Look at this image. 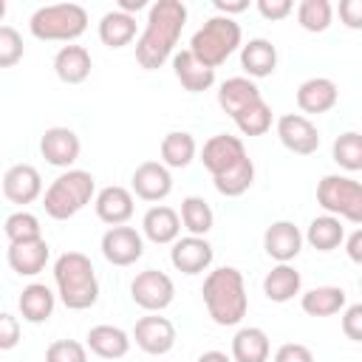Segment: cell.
Here are the masks:
<instances>
[{
	"label": "cell",
	"instance_id": "1",
	"mask_svg": "<svg viewBox=\"0 0 362 362\" xmlns=\"http://www.w3.org/2000/svg\"><path fill=\"white\" fill-rule=\"evenodd\" d=\"M187 23V6L181 0H156L147 11L141 37L136 40V59L144 71L161 68L178 45V37Z\"/></svg>",
	"mask_w": 362,
	"mask_h": 362
},
{
	"label": "cell",
	"instance_id": "2",
	"mask_svg": "<svg viewBox=\"0 0 362 362\" xmlns=\"http://www.w3.org/2000/svg\"><path fill=\"white\" fill-rule=\"evenodd\" d=\"M201 294H204V305H206V314L212 317V322L238 325L246 317V308H249L246 283H243V274L235 266L212 269L204 277Z\"/></svg>",
	"mask_w": 362,
	"mask_h": 362
},
{
	"label": "cell",
	"instance_id": "3",
	"mask_svg": "<svg viewBox=\"0 0 362 362\" xmlns=\"http://www.w3.org/2000/svg\"><path fill=\"white\" fill-rule=\"evenodd\" d=\"M54 283L62 305L71 311H85L99 300L96 269L82 252H65L54 260Z\"/></svg>",
	"mask_w": 362,
	"mask_h": 362
},
{
	"label": "cell",
	"instance_id": "4",
	"mask_svg": "<svg viewBox=\"0 0 362 362\" xmlns=\"http://www.w3.org/2000/svg\"><path fill=\"white\" fill-rule=\"evenodd\" d=\"M93 192H96V178L88 170H65L51 181V187L42 195L45 215L54 221H68L90 204Z\"/></svg>",
	"mask_w": 362,
	"mask_h": 362
},
{
	"label": "cell",
	"instance_id": "5",
	"mask_svg": "<svg viewBox=\"0 0 362 362\" xmlns=\"http://www.w3.org/2000/svg\"><path fill=\"white\" fill-rule=\"evenodd\" d=\"M88 28V11L79 3H54L31 14L28 31L45 42H74Z\"/></svg>",
	"mask_w": 362,
	"mask_h": 362
},
{
	"label": "cell",
	"instance_id": "6",
	"mask_svg": "<svg viewBox=\"0 0 362 362\" xmlns=\"http://www.w3.org/2000/svg\"><path fill=\"white\" fill-rule=\"evenodd\" d=\"M240 45V25L232 17L215 14L209 17L189 40V51L209 68L223 65Z\"/></svg>",
	"mask_w": 362,
	"mask_h": 362
},
{
	"label": "cell",
	"instance_id": "7",
	"mask_svg": "<svg viewBox=\"0 0 362 362\" xmlns=\"http://www.w3.org/2000/svg\"><path fill=\"white\" fill-rule=\"evenodd\" d=\"M317 204L337 218L362 226V184L348 175H325L317 184Z\"/></svg>",
	"mask_w": 362,
	"mask_h": 362
},
{
	"label": "cell",
	"instance_id": "8",
	"mask_svg": "<svg viewBox=\"0 0 362 362\" xmlns=\"http://www.w3.org/2000/svg\"><path fill=\"white\" fill-rule=\"evenodd\" d=\"M130 297H133V303H136L139 308L158 314V311H164V308L173 303L175 286H173L170 274H164V272H158V269H144V272H139V274L133 277V283H130Z\"/></svg>",
	"mask_w": 362,
	"mask_h": 362
},
{
	"label": "cell",
	"instance_id": "9",
	"mask_svg": "<svg viewBox=\"0 0 362 362\" xmlns=\"http://www.w3.org/2000/svg\"><path fill=\"white\" fill-rule=\"evenodd\" d=\"M277 139L294 156H311L320 147V130L303 113H283L277 119Z\"/></svg>",
	"mask_w": 362,
	"mask_h": 362
},
{
	"label": "cell",
	"instance_id": "10",
	"mask_svg": "<svg viewBox=\"0 0 362 362\" xmlns=\"http://www.w3.org/2000/svg\"><path fill=\"white\" fill-rule=\"evenodd\" d=\"M102 255L113 266H133L144 255V238L133 226H110L102 235Z\"/></svg>",
	"mask_w": 362,
	"mask_h": 362
},
{
	"label": "cell",
	"instance_id": "11",
	"mask_svg": "<svg viewBox=\"0 0 362 362\" xmlns=\"http://www.w3.org/2000/svg\"><path fill=\"white\" fill-rule=\"evenodd\" d=\"M246 158V147L238 136H229V133H218L212 139L204 141V150H201V161L204 167L209 170V175H221L232 167H238L240 161Z\"/></svg>",
	"mask_w": 362,
	"mask_h": 362
},
{
	"label": "cell",
	"instance_id": "12",
	"mask_svg": "<svg viewBox=\"0 0 362 362\" xmlns=\"http://www.w3.org/2000/svg\"><path fill=\"white\" fill-rule=\"evenodd\" d=\"M133 339H136V345H139L144 354L161 356V354H170L173 345H175V325H173L167 317L147 314V317L136 320Z\"/></svg>",
	"mask_w": 362,
	"mask_h": 362
},
{
	"label": "cell",
	"instance_id": "13",
	"mask_svg": "<svg viewBox=\"0 0 362 362\" xmlns=\"http://www.w3.org/2000/svg\"><path fill=\"white\" fill-rule=\"evenodd\" d=\"M79 136L71 127H48L40 139V153L51 167H62V170H74L76 158H79Z\"/></svg>",
	"mask_w": 362,
	"mask_h": 362
},
{
	"label": "cell",
	"instance_id": "14",
	"mask_svg": "<svg viewBox=\"0 0 362 362\" xmlns=\"http://www.w3.org/2000/svg\"><path fill=\"white\" fill-rule=\"evenodd\" d=\"M212 243L206 238H198V235H187V238H178L170 249V263L184 272V274H201L212 266Z\"/></svg>",
	"mask_w": 362,
	"mask_h": 362
},
{
	"label": "cell",
	"instance_id": "15",
	"mask_svg": "<svg viewBox=\"0 0 362 362\" xmlns=\"http://www.w3.org/2000/svg\"><path fill=\"white\" fill-rule=\"evenodd\" d=\"M133 192L136 198L141 201H164L170 192H173V175H170V167L161 164V161H141L136 170H133Z\"/></svg>",
	"mask_w": 362,
	"mask_h": 362
},
{
	"label": "cell",
	"instance_id": "16",
	"mask_svg": "<svg viewBox=\"0 0 362 362\" xmlns=\"http://www.w3.org/2000/svg\"><path fill=\"white\" fill-rule=\"evenodd\" d=\"M303 232L291 223V221H274L266 232H263V249L272 260L277 263H291L300 249H303Z\"/></svg>",
	"mask_w": 362,
	"mask_h": 362
},
{
	"label": "cell",
	"instance_id": "17",
	"mask_svg": "<svg viewBox=\"0 0 362 362\" xmlns=\"http://www.w3.org/2000/svg\"><path fill=\"white\" fill-rule=\"evenodd\" d=\"M3 195L11 204H31L42 195V178L31 164H14L3 175Z\"/></svg>",
	"mask_w": 362,
	"mask_h": 362
},
{
	"label": "cell",
	"instance_id": "18",
	"mask_svg": "<svg viewBox=\"0 0 362 362\" xmlns=\"http://www.w3.org/2000/svg\"><path fill=\"white\" fill-rule=\"evenodd\" d=\"M51 257V249L45 243V238H37V240H20V243H8V252H6V260L11 266V272H17L20 277H34L45 269Z\"/></svg>",
	"mask_w": 362,
	"mask_h": 362
},
{
	"label": "cell",
	"instance_id": "19",
	"mask_svg": "<svg viewBox=\"0 0 362 362\" xmlns=\"http://www.w3.org/2000/svg\"><path fill=\"white\" fill-rule=\"evenodd\" d=\"M96 218L102 223H110V226H124L130 218H133V192L113 184V187H105L96 192Z\"/></svg>",
	"mask_w": 362,
	"mask_h": 362
},
{
	"label": "cell",
	"instance_id": "20",
	"mask_svg": "<svg viewBox=\"0 0 362 362\" xmlns=\"http://www.w3.org/2000/svg\"><path fill=\"white\" fill-rule=\"evenodd\" d=\"M339 99V88L328 76H311L297 88V107L303 113H328Z\"/></svg>",
	"mask_w": 362,
	"mask_h": 362
},
{
	"label": "cell",
	"instance_id": "21",
	"mask_svg": "<svg viewBox=\"0 0 362 362\" xmlns=\"http://www.w3.org/2000/svg\"><path fill=\"white\" fill-rule=\"evenodd\" d=\"M173 71H175V79L181 82V88L189 93H201V90H209L215 85V68L204 65L189 48L178 51L173 57Z\"/></svg>",
	"mask_w": 362,
	"mask_h": 362
},
{
	"label": "cell",
	"instance_id": "22",
	"mask_svg": "<svg viewBox=\"0 0 362 362\" xmlns=\"http://www.w3.org/2000/svg\"><path fill=\"white\" fill-rule=\"evenodd\" d=\"M141 232L147 240L164 246V243H175L181 235V215L173 206H150L141 218Z\"/></svg>",
	"mask_w": 362,
	"mask_h": 362
},
{
	"label": "cell",
	"instance_id": "23",
	"mask_svg": "<svg viewBox=\"0 0 362 362\" xmlns=\"http://www.w3.org/2000/svg\"><path fill=\"white\" fill-rule=\"evenodd\" d=\"M260 99H263V96H260V88H257L255 79H249V76H229L226 82H221V90H218V105H221V110L229 113L232 119H235L240 110H246L249 105L260 102Z\"/></svg>",
	"mask_w": 362,
	"mask_h": 362
},
{
	"label": "cell",
	"instance_id": "24",
	"mask_svg": "<svg viewBox=\"0 0 362 362\" xmlns=\"http://www.w3.org/2000/svg\"><path fill=\"white\" fill-rule=\"evenodd\" d=\"M85 342H88V348H90L99 359H122V356H127L133 339H130V334H127L124 328L105 322V325H93V328L88 331Z\"/></svg>",
	"mask_w": 362,
	"mask_h": 362
},
{
	"label": "cell",
	"instance_id": "25",
	"mask_svg": "<svg viewBox=\"0 0 362 362\" xmlns=\"http://www.w3.org/2000/svg\"><path fill=\"white\" fill-rule=\"evenodd\" d=\"M93 59L88 54V48L82 45H62L54 57V74L65 82V85H79L90 76Z\"/></svg>",
	"mask_w": 362,
	"mask_h": 362
},
{
	"label": "cell",
	"instance_id": "26",
	"mask_svg": "<svg viewBox=\"0 0 362 362\" xmlns=\"http://www.w3.org/2000/svg\"><path fill=\"white\" fill-rule=\"evenodd\" d=\"M240 68L249 74V79L272 76L274 68H277V48L269 40H263V37L249 40L240 48Z\"/></svg>",
	"mask_w": 362,
	"mask_h": 362
},
{
	"label": "cell",
	"instance_id": "27",
	"mask_svg": "<svg viewBox=\"0 0 362 362\" xmlns=\"http://www.w3.org/2000/svg\"><path fill=\"white\" fill-rule=\"evenodd\" d=\"M17 305H20L23 320H28V322L40 325V322H45V320L54 314L57 294H54V291H51L45 283H28V286L20 291Z\"/></svg>",
	"mask_w": 362,
	"mask_h": 362
},
{
	"label": "cell",
	"instance_id": "28",
	"mask_svg": "<svg viewBox=\"0 0 362 362\" xmlns=\"http://www.w3.org/2000/svg\"><path fill=\"white\" fill-rule=\"evenodd\" d=\"M272 342L263 328L246 325L232 337V362H269Z\"/></svg>",
	"mask_w": 362,
	"mask_h": 362
},
{
	"label": "cell",
	"instance_id": "29",
	"mask_svg": "<svg viewBox=\"0 0 362 362\" xmlns=\"http://www.w3.org/2000/svg\"><path fill=\"white\" fill-rule=\"evenodd\" d=\"M303 277L291 263H277L266 277H263V294L272 303H288L294 294H300Z\"/></svg>",
	"mask_w": 362,
	"mask_h": 362
},
{
	"label": "cell",
	"instance_id": "30",
	"mask_svg": "<svg viewBox=\"0 0 362 362\" xmlns=\"http://www.w3.org/2000/svg\"><path fill=\"white\" fill-rule=\"evenodd\" d=\"M133 37H136V17L133 14L113 8L99 20V40L107 48H124L127 42H133Z\"/></svg>",
	"mask_w": 362,
	"mask_h": 362
},
{
	"label": "cell",
	"instance_id": "31",
	"mask_svg": "<svg viewBox=\"0 0 362 362\" xmlns=\"http://www.w3.org/2000/svg\"><path fill=\"white\" fill-rule=\"evenodd\" d=\"M300 305L308 317H331L345 308V291L339 286H317L300 297Z\"/></svg>",
	"mask_w": 362,
	"mask_h": 362
},
{
	"label": "cell",
	"instance_id": "32",
	"mask_svg": "<svg viewBox=\"0 0 362 362\" xmlns=\"http://www.w3.org/2000/svg\"><path fill=\"white\" fill-rule=\"evenodd\" d=\"M195 153H198V144L187 130H170L161 139V164H167L170 170L187 167L195 158Z\"/></svg>",
	"mask_w": 362,
	"mask_h": 362
},
{
	"label": "cell",
	"instance_id": "33",
	"mask_svg": "<svg viewBox=\"0 0 362 362\" xmlns=\"http://www.w3.org/2000/svg\"><path fill=\"white\" fill-rule=\"evenodd\" d=\"M305 240L317 249V252H334L342 240H345V229H342V221L337 215H317L308 229H305Z\"/></svg>",
	"mask_w": 362,
	"mask_h": 362
},
{
	"label": "cell",
	"instance_id": "34",
	"mask_svg": "<svg viewBox=\"0 0 362 362\" xmlns=\"http://www.w3.org/2000/svg\"><path fill=\"white\" fill-rule=\"evenodd\" d=\"M181 223H184V229L189 235L206 238V232L215 223V212H212V206L201 195H187L181 201Z\"/></svg>",
	"mask_w": 362,
	"mask_h": 362
},
{
	"label": "cell",
	"instance_id": "35",
	"mask_svg": "<svg viewBox=\"0 0 362 362\" xmlns=\"http://www.w3.org/2000/svg\"><path fill=\"white\" fill-rule=\"evenodd\" d=\"M252 181H255V164H252L249 156H246L238 167H232V170H226V173H221V175L212 178L215 189H218L221 195H226V198L243 195V192L252 187Z\"/></svg>",
	"mask_w": 362,
	"mask_h": 362
},
{
	"label": "cell",
	"instance_id": "36",
	"mask_svg": "<svg viewBox=\"0 0 362 362\" xmlns=\"http://www.w3.org/2000/svg\"><path fill=\"white\" fill-rule=\"evenodd\" d=\"M334 20V6L328 0H303L297 6V23L300 28L311 31V34H320L331 25Z\"/></svg>",
	"mask_w": 362,
	"mask_h": 362
},
{
	"label": "cell",
	"instance_id": "37",
	"mask_svg": "<svg viewBox=\"0 0 362 362\" xmlns=\"http://www.w3.org/2000/svg\"><path fill=\"white\" fill-rule=\"evenodd\" d=\"M331 156H334V161H337L342 170H348V173L362 170V133L348 130V133L337 136V141H334V147H331Z\"/></svg>",
	"mask_w": 362,
	"mask_h": 362
},
{
	"label": "cell",
	"instance_id": "38",
	"mask_svg": "<svg viewBox=\"0 0 362 362\" xmlns=\"http://www.w3.org/2000/svg\"><path fill=\"white\" fill-rule=\"evenodd\" d=\"M235 124H238V130H240L243 136H263V133H269V127H272V107L260 99V102L249 105L246 110H240V113L235 116Z\"/></svg>",
	"mask_w": 362,
	"mask_h": 362
},
{
	"label": "cell",
	"instance_id": "39",
	"mask_svg": "<svg viewBox=\"0 0 362 362\" xmlns=\"http://www.w3.org/2000/svg\"><path fill=\"white\" fill-rule=\"evenodd\" d=\"M3 232L8 238V243H20V240H37L42 238V229H40V221L37 215L20 209V212H11L3 223Z\"/></svg>",
	"mask_w": 362,
	"mask_h": 362
},
{
	"label": "cell",
	"instance_id": "40",
	"mask_svg": "<svg viewBox=\"0 0 362 362\" xmlns=\"http://www.w3.org/2000/svg\"><path fill=\"white\" fill-rule=\"evenodd\" d=\"M45 362H88V351L76 339H57L45 348Z\"/></svg>",
	"mask_w": 362,
	"mask_h": 362
},
{
	"label": "cell",
	"instance_id": "41",
	"mask_svg": "<svg viewBox=\"0 0 362 362\" xmlns=\"http://www.w3.org/2000/svg\"><path fill=\"white\" fill-rule=\"evenodd\" d=\"M23 59V37L11 25H0V68H11Z\"/></svg>",
	"mask_w": 362,
	"mask_h": 362
},
{
	"label": "cell",
	"instance_id": "42",
	"mask_svg": "<svg viewBox=\"0 0 362 362\" xmlns=\"http://www.w3.org/2000/svg\"><path fill=\"white\" fill-rule=\"evenodd\" d=\"M342 334L354 342H362V303H354L342 314Z\"/></svg>",
	"mask_w": 362,
	"mask_h": 362
},
{
	"label": "cell",
	"instance_id": "43",
	"mask_svg": "<svg viewBox=\"0 0 362 362\" xmlns=\"http://www.w3.org/2000/svg\"><path fill=\"white\" fill-rule=\"evenodd\" d=\"M274 362H314V354L303 342H286L274 351Z\"/></svg>",
	"mask_w": 362,
	"mask_h": 362
},
{
	"label": "cell",
	"instance_id": "44",
	"mask_svg": "<svg viewBox=\"0 0 362 362\" xmlns=\"http://www.w3.org/2000/svg\"><path fill=\"white\" fill-rule=\"evenodd\" d=\"M17 342H20V322H17L14 314L3 311L0 314V348L3 351H11Z\"/></svg>",
	"mask_w": 362,
	"mask_h": 362
},
{
	"label": "cell",
	"instance_id": "45",
	"mask_svg": "<svg viewBox=\"0 0 362 362\" xmlns=\"http://www.w3.org/2000/svg\"><path fill=\"white\" fill-rule=\"evenodd\" d=\"M339 20L351 31H362V0H339Z\"/></svg>",
	"mask_w": 362,
	"mask_h": 362
},
{
	"label": "cell",
	"instance_id": "46",
	"mask_svg": "<svg viewBox=\"0 0 362 362\" xmlns=\"http://www.w3.org/2000/svg\"><path fill=\"white\" fill-rule=\"evenodd\" d=\"M291 8H294V3L291 0H257V11L266 17V20H283V17H288L291 14Z\"/></svg>",
	"mask_w": 362,
	"mask_h": 362
},
{
	"label": "cell",
	"instance_id": "47",
	"mask_svg": "<svg viewBox=\"0 0 362 362\" xmlns=\"http://www.w3.org/2000/svg\"><path fill=\"white\" fill-rule=\"evenodd\" d=\"M345 252H348V257H351L354 263L362 266V229H356L354 235H348V240H345Z\"/></svg>",
	"mask_w": 362,
	"mask_h": 362
},
{
	"label": "cell",
	"instance_id": "48",
	"mask_svg": "<svg viewBox=\"0 0 362 362\" xmlns=\"http://www.w3.org/2000/svg\"><path fill=\"white\" fill-rule=\"evenodd\" d=\"M215 8H218V14L229 17V14L246 11V8H249V0H215Z\"/></svg>",
	"mask_w": 362,
	"mask_h": 362
},
{
	"label": "cell",
	"instance_id": "49",
	"mask_svg": "<svg viewBox=\"0 0 362 362\" xmlns=\"http://www.w3.org/2000/svg\"><path fill=\"white\" fill-rule=\"evenodd\" d=\"M198 362H232V356H226L223 351H204Z\"/></svg>",
	"mask_w": 362,
	"mask_h": 362
},
{
	"label": "cell",
	"instance_id": "50",
	"mask_svg": "<svg viewBox=\"0 0 362 362\" xmlns=\"http://www.w3.org/2000/svg\"><path fill=\"white\" fill-rule=\"evenodd\" d=\"M147 3L144 0H119V11H124V14H133V11H141Z\"/></svg>",
	"mask_w": 362,
	"mask_h": 362
},
{
	"label": "cell",
	"instance_id": "51",
	"mask_svg": "<svg viewBox=\"0 0 362 362\" xmlns=\"http://www.w3.org/2000/svg\"><path fill=\"white\" fill-rule=\"evenodd\" d=\"M359 286H362V277H359Z\"/></svg>",
	"mask_w": 362,
	"mask_h": 362
}]
</instances>
